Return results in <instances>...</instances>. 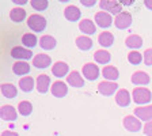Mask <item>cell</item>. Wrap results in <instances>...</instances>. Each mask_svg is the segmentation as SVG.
<instances>
[{"label": "cell", "mask_w": 152, "mask_h": 136, "mask_svg": "<svg viewBox=\"0 0 152 136\" xmlns=\"http://www.w3.org/2000/svg\"><path fill=\"white\" fill-rule=\"evenodd\" d=\"M68 70H69V67H68L66 63H64V61H58V63L53 64V67H52V72H53V75L57 76V78L65 76L66 74H68Z\"/></svg>", "instance_id": "cell-14"}, {"label": "cell", "mask_w": 152, "mask_h": 136, "mask_svg": "<svg viewBox=\"0 0 152 136\" xmlns=\"http://www.w3.org/2000/svg\"><path fill=\"white\" fill-rule=\"evenodd\" d=\"M115 102H117V105H120L121 108H125V106H128V105L130 104V94L128 90L125 89H121L120 91H117V94H115Z\"/></svg>", "instance_id": "cell-12"}, {"label": "cell", "mask_w": 152, "mask_h": 136, "mask_svg": "<svg viewBox=\"0 0 152 136\" xmlns=\"http://www.w3.org/2000/svg\"><path fill=\"white\" fill-rule=\"evenodd\" d=\"M18 109H19V113L22 114V116H28L33 112V105L28 101H22V102H19Z\"/></svg>", "instance_id": "cell-31"}, {"label": "cell", "mask_w": 152, "mask_h": 136, "mask_svg": "<svg viewBox=\"0 0 152 136\" xmlns=\"http://www.w3.org/2000/svg\"><path fill=\"white\" fill-rule=\"evenodd\" d=\"M114 25L117 26V29H121V30L128 29L132 25V15L129 12H120L118 15H115Z\"/></svg>", "instance_id": "cell-3"}, {"label": "cell", "mask_w": 152, "mask_h": 136, "mask_svg": "<svg viewBox=\"0 0 152 136\" xmlns=\"http://www.w3.org/2000/svg\"><path fill=\"white\" fill-rule=\"evenodd\" d=\"M144 133H145L147 136H152V120L145 124V127H144Z\"/></svg>", "instance_id": "cell-36"}, {"label": "cell", "mask_w": 152, "mask_h": 136, "mask_svg": "<svg viewBox=\"0 0 152 136\" xmlns=\"http://www.w3.org/2000/svg\"><path fill=\"white\" fill-rule=\"evenodd\" d=\"M132 95H133V101L139 105H145L152 99L151 91L148 89H145V87H136L133 90Z\"/></svg>", "instance_id": "cell-1"}, {"label": "cell", "mask_w": 152, "mask_h": 136, "mask_svg": "<svg viewBox=\"0 0 152 136\" xmlns=\"http://www.w3.org/2000/svg\"><path fill=\"white\" fill-rule=\"evenodd\" d=\"M134 116L139 118L140 121H151L152 120V106L147 105V106H141V108L134 109Z\"/></svg>", "instance_id": "cell-5"}, {"label": "cell", "mask_w": 152, "mask_h": 136, "mask_svg": "<svg viewBox=\"0 0 152 136\" xmlns=\"http://www.w3.org/2000/svg\"><path fill=\"white\" fill-rule=\"evenodd\" d=\"M124 127L129 132H137V131L141 129V121L139 118H136L134 116H126L124 118Z\"/></svg>", "instance_id": "cell-6"}, {"label": "cell", "mask_w": 152, "mask_h": 136, "mask_svg": "<svg viewBox=\"0 0 152 136\" xmlns=\"http://www.w3.org/2000/svg\"><path fill=\"white\" fill-rule=\"evenodd\" d=\"M50 63H52V60L48 54L39 53L34 57V63L33 64H34V67H37V68H46V67L50 65Z\"/></svg>", "instance_id": "cell-16"}, {"label": "cell", "mask_w": 152, "mask_h": 136, "mask_svg": "<svg viewBox=\"0 0 152 136\" xmlns=\"http://www.w3.org/2000/svg\"><path fill=\"white\" fill-rule=\"evenodd\" d=\"M118 89V85L114 82H109V80H104V82H101L98 85V91L101 93L102 95H106V97H109V95L114 94V93L117 91Z\"/></svg>", "instance_id": "cell-4"}, {"label": "cell", "mask_w": 152, "mask_h": 136, "mask_svg": "<svg viewBox=\"0 0 152 136\" xmlns=\"http://www.w3.org/2000/svg\"><path fill=\"white\" fill-rule=\"evenodd\" d=\"M49 86H50V79L48 75H39L37 78V90L41 94H45L48 91Z\"/></svg>", "instance_id": "cell-18"}, {"label": "cell", "mask_w": 152, "mask_h": 136, "mask_svg": "<svg viewBox=\"0 0 152 136\" xmlns=\"http://www.w3.org/2000/svg\"><path fill=\"white\" fill-rule=\"evenodd\" d=\"M66 93H68V87L64 82H54L53 86H52V94L53 97H57V98H63L65 97Z\"/></svg>", "instance_id": "cell-13"}, {"label": "cell", "mask_w": 152, "mask_h": 136, "mask_svg": "<svg viewBox=\"0 0 152 136\" xmlns=\"http://www.w3.org/2000/svg\"><path fill=\"white\" fill-rule=\"evenodd\" d=\"M128 60H129V63H132L133 65H137V64L141 63L142 56H141V53H140V52L133 51V52H130V53L128 54Z\"/></svg>", "instance_id": "cell-33"}, {"label": "cell", "mask_w": 152, "mask_h": 136, "mask_svg": "<svg viewBox=\"0 0 152 136\" xmlns=\"http://www.w3.org/2000/svg\"><path fill=\"white\" fill-rule=\"evenodd\" d=\"M94 59H95V61L99 64H107L109 61H110L111 56L107 51H96L94 53Z\"/></svg>", "instance_id": "cell-29"}, {"label": "cell", "mask_w": 152, "mask_h": 136, "mask_svg": "<svg viewBox=\"0 0 152 136\" xmlns=\"http://www.w3.org/2000/svg\"><path fill=\"white\" fill-rule=\"evenodd\" d=\"M76 45H77V48L82 49V51H88V49L92 48V41H91V38L86 37V35H82V37L76 38Z\"/></svg>", "instance_id": "cell-27"}, {"label": "cell", "mask_w": 152, "mask_h": 136, "mask_svg": "<svg viewBox=\"0 0 152 136\" xmlns=\"http://www.w3.org/2000/svg\"><path fill=\"white\" fill-rule=\"evenodd\" d=\"M98 41H99V44H101L102 46L107 48V46H111V45H113V42H114V37H113V34H111V33H109V32H103L102 34H99Z\"/></svg>", "instance_id": "cell-28"}, {"label": "cell", "mask_w": 152, "mask_h": 136, "mask_svg": "<svg viewBox=\"0 0 152 136\" xmlns=\"http://www.w3.org/2000/svg\"><path fill=\"white\" fill-rule=\"evenodd\" d=\"M144 63L145 65H152V49H147L144 52Z\"/></svg>", "instance_id": "cell-35"}, {"label": "cell", "mask_w": 152, "mask_h": 136, "mask_svg": "<svg viewBox=\"0 0 152 136\" xmlns=\"http://www.w3.org/2000/svg\"><path fill=\"white\" fill-rule=\"evenodd\" d=\"M144 4H145V6L148 7L149 10H152V1H149V0H147V1H145V3H144Z\"/></svg>", "instance_id": "cell-39"}, {"label": "cell", "mask_w": 152, "mask_h": 136, "mask_svg": "<svg viewBox=\"0 0 152 136\" xmlns=\"http://www.w3.org/2000/svg\"><path fill=\"white\" fill-rule=\"evenodd\" d=\"M0 116L4 121H15L18 117V113H16L15 108H12L11 105H4V106H1Z\"/></svg>", "instance_id": "cell-9"}, {"label": "cell", "mask_w": 152, "mask_h": 136, "mask_svg": "<svg viewBox=\"0 0 152 136\" xmlns=\"http://www.w3.org/2000/svg\"><path fill=\"white\" fill-rule=\"evenodd\" d=\"M95 22H96V25H98L99 27L106 29V27H109V26H111L113 19H111L110 14H107L106 11H101V12L95 14Z\"/></svg>", "instance_id": "cell-7"}, {"label": "cell", "mask_w": 152, "mask_h": 136, "mask_svg": "<svg viewBox=\"0 0 152 136\" xmlns=\"http://www.w3.org/2000/svg\"><path fill=\"white\" fill-rule=\"evenodd\" d=\"M125 42H126V46L132 48V49H139L142 45V40L140 35H129Z\"/></svg>", "instance_id": "cell-30"}, {"label": "cell", "mask_w": 152, "mask_h": 136, "mask_svg": "<svg viewBox=\"0 0 152 136\" xmlns=\"http://www.w3.org/2000/svg\"><path fill=\"white\" fill-rule=\"evenodd\" d=\"M83 75L87 78L88 80H95L99 76V68L96 64L88 63L83 67Z\"/></svg>", "instance_id": "cell-8"}, {"label": "cell", "mask_w": 152, "mask_h": 136, "mask_svg": "<svg viewBox=\"0 0 152 136\" xmlns=\"http://www.w3.org/2000/svg\"><path fill=\"white\" fill-rule=\"evenodd\" d=\"M27 26L33 32H42L46 27V19L41 15H30L27 19Z\"/></svg>", "instance_id": "cell-2"}, {"label": "cell", "mask_w": 152, "mask_h": 136, "mask_svg": "<svg viewBox=\"0 0 152 136\" xmlns=\"http://www.w3.org/2000/svg\"><path fill=\"white\" fill-rule=\"evenodd\" d=\"M31 6L34 10H38V11H45L48 7V1L46 0H33Z\"/></svg>", "instance_id": "cell-34"}, {"label": "cell", "mask_w": 152, "mask_h": 136, "mask_svg": "<svg viewBox=\"0 0 152 136\" xmlns=\"http://www.w3.org/2000/svg\"><path fill=\"white\" fill-rule=\"evenodd\" d=\"M64 15H65V18L68 19V21H71V22H76V21H79L82 12H80V10L77 8V7L69 6V7H66V8H65Z\"/></svg>", "instance_id": "cell-15"}, {"label": "cell", "mask_w": 152, "mask_h": 136, "mask_svg": "<svg viewBox=\"0 0 152 136\" xmlns=\"http://www.w3.org/2000/svg\"><path fill=\"white\" fill-rule=\"evenodd\" d=\"M19 87L20 90L25 93H30L33 89H34V79L31 76H25L22 79L19 80Z\"/></svg>", "instance_id": "cell-22"}, {"label": "cell", "mask_w": 152, "mask_h": 136, "mask_svg": "<svg viewBox=\"0 0 152 136\" xmlns=\"http://www.w3.org/2000/svg\"><path fill=\"white\" fill-rule=\"evenodd\" d=\"M1 136H18V133L12 132V131H4V132L1 133Z\"/></svg>", "instance_id": "cell-37"}, {"label": "cell", "mask_w": 152, "mask_h": 136, "mask_svg": "<svg viewBox=\"0 0 152 136\" xmlns=\"http://www.w3.org/2000/svg\"><path fill=\"white\" fill-rule=\"evenodd\" d=\"M37 41H38L37 37H35L34 34H31V33L25 34V35H23V38H22L23 45H25V46H28V48L35 46V45H37Z\"/></svg>", "instance_id": "cell-32"}, {"label": "cell", "mask_w": 152, "mask_h": 136, "mask_svg": "<svg viewBox=\"0 0 152 136\" xmlns=\"http://www.w3.org/2000/svg\"><path fill=\"white\" fill-rule=\"evenodd\" d=\"M12 71L15 75H26L30 72V65L26 61H16L12 67Z\"/></svg>", "instance_id": "cell-23"}, {"label": "cell", "mask_w": 152, "mask_h": 136, "mask_svg": "<svg viewBox=\"0 0 152 136\" xmlns=\"http://www.w3.org/2000/svg\"><path fill=\"white\" fill-rule=\"evenodd\" d=\"M102 75H103L109 82H111V80H117L118 76H120V74H118V70L115 68V67L106 65L103 70H102Z\"/></svg>", "instance_id": "cell-20"}, {"label": "cell", "mask_w": 152, "mask_h": 136, "mask_svg": "<svg viewBox=\"0 0 152 136\" xmlns=\"http://www.w3.org/2000/svg\"><path fill=\"white\" fill-rule=\"evenodd\" d=\"M82 4L83 6H87V7H92L95 4V1L94 0H91V1H82Z\"/></svg>", "instance_id": "cell-38"}, {"label": "cell", "mask_w": 152, "mask_h": 136, "mask_svg": "<svg viewBox=\"0 0 152 136\" xmlns=\"http://www.w3.org/2000/svg\"><path fill=\"white\" fill-rule=\"evenodd\" d=\"M10 18H11V21H14V22H16V23L22 22L26 18V11L23 8H19V7L12 8L11 12H10Z\"/></svg>", "instance_id": "cell-25"}, {"label": "cell", "mask_w": 152, "mask_h": 136, "mask_svg": "<svg viewBox=\"0 0 152 136\" xmlns=\"http://www.w3.org/2000/svg\"><path fill=\"white\" fill-rule=\"evenodd\" d=\"M11 56L14 59H20V60H28V59H31L33 57V53L31 51H28V49H25L23 46H15L11 51Z\"/></svg>", "instance_id": "cell-11"}, {"label": "cell", "mask_w": 152, "mask_h": 136, "mask_svg": "<svg viewBox=\"0 0 152 136\" xmlns=\"http://www.w3.org/2000/svg\"><path fill=\"white\" fill-rule=\"evenodd\" d=\"M1 94H3L6 98H15L18 91H16V87L14 85L4 83V85H1Z\"/></svg>", "instance_id": "cell-26"}, {"label": "cell", "mask_w": 152, "mask_h": 136, "mask_svg": "<svg viewBox=\"0 0 152 136\" xmlns=\"http://www.w3.org/2000/svg\"><path fill=\"white\" fill-rule=\"evenodd\" d=\"M101 7L102 10H106V12L110 14H120L121 11V3L120 1H115V0H109V1H101Z\"/></svg>", "instance_id": "cell-10"}, {"label": "cell", "mask_w": 152, "mask_h": 136, "mask_svg": "<svg viewBox=\"0 0 152 136\" xmlns=\"http://www.w3.org/2000/svg\"><path fill=\"white\" fill-rule=\"evenodd\" d=\"M16 4H26L27 3V0H15Z\"/></svg>", "instance_id": "cell-40"}, {"label": "cell", "mask_w": 152, "mask_h": 136, "mask_svg": "<svg viewBox=\"0 0 152 136\" xmlns=\"http://www.w3.org/2000/svg\"><path fill=\"white\" fill-rule=\"evenodd\" d=\"M79 29L80 32H83L84 34H94L95 33V25L92 23V21L90 19H83L82 22L79 23Z\"/></svg>", "instance_id": "cell-24"}, {"label": "cell", "mask_w": 152, "mask_h": 136, "mask_svg": "<svg viewBox=\"0 0 152 136\" xmlns=\"http://www.w3.org/2000/svg\"><path fill=\"white\" fill-rule=\"evenodd\" d=\"M39 45H41V48L45 49V51H52V49L56 48L57 42L52 35H44V37H41V40H39Z\"/></svg>", "instance_id": "cell-21"}, {"label": "cell", "mask_w": 152, "mask_h": 136, "mask_svg": "<svg viewBox=\"0 0 152 136\" xmlns=\"http://www.w3.org/2000/svg\"><path fill=\"white\" fill-rule=\"evenodd\" d=\"M132 83L133 85H148L149 83V76L144 71H137L132 75Z\"/></svg>", "instance_id": "cell-19"}, {"label": "cell", "mask_w": 152, "mask_h": 136, "mask_svg": "<svg viewBox=\"0 0 152 136\" xmlns=\"http://www.w3.org/2000/svg\"><path fill=\"white\" fill-rule=\"evenodd\" d=\"M66 82H68V85L73 86V87H83V85H84V80H83L82 75L77 71L71 72L68 75V78H66Z\"/></svg>", "instance_id": "cell-17"}]
</instances>
